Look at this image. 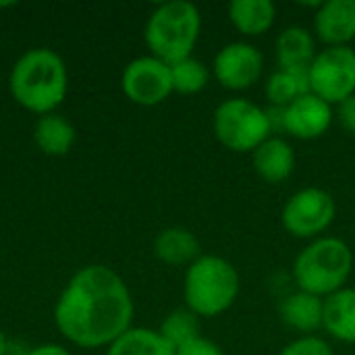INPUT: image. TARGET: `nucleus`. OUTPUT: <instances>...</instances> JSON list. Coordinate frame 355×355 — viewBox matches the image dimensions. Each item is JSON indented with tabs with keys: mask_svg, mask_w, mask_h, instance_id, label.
<instances>
[{
	"mask_svg": "<svg viewBox=\"0 0 355 355\" xmlns=\"http://www.w3.org/2000/svg\"><path fill=\"white\" fill-rule=\"evenodd\" d=\"M133 297L119 272L104 264L77 270L54 306L58 333L81 349L108 347L133 327Z\"/></svg>",
	"mask_w": 355,
	"mask_h": 355,
	"instance_id": "nucleus-1",
	"label": "nucleus"
},
{
	"mask_svg": "<svg viewBox=\"0 0 355 355\" xmlns=\"http://www.w3.org/2000/svg\"><path fill=\"white\" fill-rule=\"evenodd\" d=\"M8 89L19 106L37 116L56 112L69 92L67 62L52 48H29L8 73Z\"/></svg>",
	"mask_w": 355,
	"mask_h": 355,
	"instance_id": "nucleus-2",
	"label": "nucleus"
},
{
	"mask_svg": "<svg viewBox=\"0 0 355 355\" xmlns=\"http://www.w3.org/2000/svg\"><path fill=\"white\" fill-rule=\"evenodd\" d=\"M241 279L237 268L223 256L202 254L187 270L183 281L185 308L200 318L225 314L237 300Z\"/></svg>",
	"mask_w": 355,
	"mask_h": 355,
	"instance_id": "nucleus-3",
	"label": "nucleus"
},
{
	"mask_svg": "<svg viewBox=\"0 0 355 355\" xmlns=\"http://www.w3.org/2000/svg\"><path fill=\"white\" fill-rule=\"evenodd\" d=\"M202 31L200 8L189 0H171L158 4L144 29V40L152 56L175 64L189 58Z\"/></svg>",
	"mask_w": 355,
	"mask_h": 355,
	"instance_id": "nucleus-4",
	"label": "nucleus"
},
{
	"mask_svg": "<svg viewBox=\"0 0 355 355\" xmlns=\"http://www.w3.org/2000/svg\"><path fill=\"white\" fill-rule=\"evenodd\" d=\"M354 270V252L339 237H318L310 241L293 262V279L300 291L329 297L341 291Z\"/></svg>",
	"mask_w": 355,
	"mask_h": 355,
	"instance_id": "nucleus-5",
	"label": "nucleus"
},
{
	"mask_svg": "<svg viewBox=\"0 0 355 355\" xmlns=\"http://www.w3.org/2000/svg\"><path fill=\"white\" fill-rule=\"evenodd\" d=\"M216 139L231 152L252 154L272 135L266 108L248 98H229L220 102L212 119Z\"/></svg>",
	"mask_w": 355,
	"mask_h": 355,
	"instance_id": "nucleus-6",
	"label": "nucleus"
},
{
	"mask_svg": "<svg viewBox=\"0 0 355 355\" xmlns=\"http://www.w3.org/2000/svg\"><path fill=\"white\" fill-rule=\"evenodd\" d=\"M310 92L329 102L341 104L355 94V50L352 46H331L318 50L308 69Z\"/></svg>",
	"mask_w": 355,
	"mask_h": 355,
	"instance_id": "nucleus-7",
	"label": "nucleus"
},
{
	"mask_svg": "<svg viewBox=\"0 0 355 355\" xmlns=\"http://www.w3.org/2000/svg\"><path fill=\"white\" fill-rule=\"evenodd\" d=\"M337 216L335 198L320 187L295 191L283 206L281 220L289 235L297 239H318Z\"/></svg>",
	"mask_w": 355,
	"mask_h": 355,
	"instance_id": "nucleus-8",
	"label": "nucleus"
},
{
	"mask_svg": "<svg viewBox=\"0 0 355 355\" xmlns=\"http://www.w3.org/2000/svg\"><path fill=\"white\" fill-rule=\"evenodd\" d=\"M123 94L137 106H158L175 92L171 64L146 54L133 58L121 75Z\"/></svg>",
	"mask_w": 355,
	"mask_h": 355,
	"instance_id": "nucleus-9",
	"label": "nucleus"
},
{
	"mask_svg": "<svg viewBox=\"0 0 355 355\" xmlns=\"http://www.w3.org/2000/svg\"><path fill=\"white\" fill-rule=\"evenodd\" d=\"M264 71V54L250 42H231L223 46L212 62L214 79L231 92L250 89Z\"/></svg>",
	"mask_w": 355,
	"mask_h": 355,
	"instance_id": "nucleus-10",
	"label": "nucleus"
},
{
	"mask_svg": "<svg viewBox=\"0 0 355 355\" xmlns=\"http://www.w3.org/2000/svg\"><path fill=\"white\" fill-rule=\"evenodd\" d=\"M333 119V106L310 92L283 108V133L304 141L318 139L331 129Z\"/></svg>",
	"mask_w": 355,
	"mask_h": 355,
	"instance_id": "nucleus-11",
	"label": "nucleus"
},
{
	"mask_svg": "<svg viewBox=\"0 0 355 355\" xmlns=\"http://www.w3.org/2000/svg\"><path fill=\"white\" fill-rule=\"evenodd\" d=\"M314 35L324 48L355 40V0H327L314 12Z\"/></svg>",
	"mask_w": 355,
	"mask_h": 355,
	"instance_id": "nucleus-12",
	"label": "nucleus"
},
{
	"mask_svg": "<svg viewBox=\"0 0 355 355\" xmlns=\"http://www.w3.org/2000/svg\"><path fill=\"white\" fill-rule=\"evenodd\" d=\"M252 164L260 179L279 185L287 181L295 168L293 146L281 135H270L264 144H260L252 152Z\"/></svg>",
	"mask_w": 355,
	"mask_h": 355,
	"instance_id": "nucleus-13",
	"label": "nucleus"
},
{
	"mask_svg": "<svg viewBox=\"0 0 355 355\" xmlns=\"http://www.w3.org/2000/svg\"><path fill=\"white\" fill-rule=\"evenodd\" d=\"M154 254L166 266L189 268L202 256V245L193 231L185 227H166L154 239Z\"/></svg>",
	"mask_w": 355,
	"mask_h": 355,
	"instance_id": "nucleus-14",
	"label": "nucleus"
},
{
	"mask_svg": "<svg viewBox=\"0 0 355 355\" xmlns=\"http://www.w3.org/2000/svg\"><path fill=\"white\" fill-rule=\"evenodd\" d=\"M316 42H318L316 35L302 25L285 27L277 37L279 69H295V71L310 69L312 60L318 54Z\"/></svg>",
	"mask_w": 355,
	"mask_h": 355,
	"instance_id": "nucleus-15",
	"label": "nucleus"
},
{
	"mask_svg": "<svg viewBox=\"0 0 355 355\" xmlns=\"http://www.w3.org/2000/svg\"><path fill=\"white\" fill-rule=\"evenodd\" d=\"M279 314L289 329L304 333V337L314 335L316 331L322 329L324 300L297 289L281 302Z\"/></svg>",
	"mask_w": 355,
	"mask_h": 355,
	"instance_id": "nucleus-16",
	"label": "nucleus"
},
{
	"mask_svg": "<svg viewBox=\"0 0 355 355\" xmlns=\"http://www.w3.org/2000/svg\"><path fill=\"white\" fill-rule=\"evenodd\" d=\"M322 329L341 343H355V289L343 287L341 291L324 297Z\"/></svg>",
	"mask_w": 355,
	"mask_h": 355,
	"instance_id": "nucleus-17",
	"label": "nucleus"
},
{
	"mask_svg": "<svg viewBox=\"0 0 355 355\" xmlns=\"http://www.w3.org/2000/svg\"><path fill=\"white\" fill-rule=\"evenodd\" d=\"M75 139H77V131L73 123L58 112L42 114L33 125V141L46 156L69 154L71 148L75 146Z\"/></svg>",
	"mask_w": 355,
	"mask_h": 355,
	"instance_id": "nucleus-18",
	"label": "nucleus"
},
{
	"mask_svg": "<svg viewBox=\"0 0 355 355\" xmlns=\"http://www.w3.org/2000/svg\"><path fill=\"white\" fill-rule=\"evenodd\" d=\"M277 19V6L272 0H233L229 4V21L233 27L248 35H264Z\"/></svg>",
	"mask_w": 355,
	"mask_h": 355,
	"instance_id": "nucleus-19",
	"label": "nucleus"
},
{
	"mask_svg": "<svg viewBox=\"0 0 355 355\" xmlns=\"http://www.w3.org/2000/svg\"><path fill=\"white\" fill-rule=\"evenodd\" d=\"M177 349L158 333V329L131 327L114 339L104 355H175Z\"/></svg>",
	"mask_w": 355,
	"mask_h": 355,
	"instance_id": "nucleus-20",
	"label": "nucleus"
},
{
	"mask_svg": "<svg viewBox=\"0 0 355 355\" xmlns=\"http://www.w3.org/2000/svg\"><path fill=\"white\" fill-rule=\"evenodd\" d=\"M304 94H310V79L308 69L295 71V69H277L268 75L264 83V96L270 106L287 108L291 102L302 98Z\"/></svg>",
	"mask_w": 355,
	"mask_h": 355,
	"instance_id": "nucleus-21",
	"label": "nucleus"
},
{
	"mask_svg": "<svg viewBox=\"0 0 355 355\" xmlns=\"http://www.w3.org/2000/svg\"><path fill=\"white\" fill-rule=\"evenodd\" d=\"M158 333L177 349V347H181V345L202 337L200 335V316H196L187 308L173 310L171 314L164 316Z\"/></svg>",
	"mask_w": 355,
	"mask_h": 355,
	"instance_id": "nucleus-22",
	"label": "nucleus"
},
{
	"mask_svg": "<svg viewBox=\"0 0 355 355\" xmlns=\"http://www.w3.org/2000/svg\"><path fill=\"white\" fill-rule=\"evenodd\" d=\"M171 75H173V89L183 96L200 94L210 81L208 67L193 56L171 64Z\"/></svg>",
	"mask_w": 355,
	"mask_h": 355,
	"instance_id": "nucleus-23",
	"label": "nucleus"
},
{
	"mask_svg": "<svg viewBox=\"0 0 355 355\" xmlns=\"http://www.w3.org/2000/svg\"><path fill=\"white\" fill-rule=\"evenodd\" d=\"M279 355H335V352L322 337L306 335L285 345Z\"/></svg>",
	"mask_w": 355,
	"mask_h": 355,
	"instance_id": "nucleus-24",
	"label": "nucleus"
},
{
	"mask_svg": "<svg viewBox=\"0 0 355 355\" xmlns=\"http://www.w3.org/2000/svg\"><path fill=\"white\" fill-rule=\"evenodd\" d=\"M175 355H225V352L214 341H210L206 337H198V339L177 347Z\"/></svg>",
	"mask_w": 355,
	"mask_h": 355,
	"instance_id": "nucleus-25",
	"label": "nucleus"
},
{
	"mask_svg": "<svg viewBox=\"0 0 355 355\" xmlns=\"http://www.w3.org/2000/svg\"><path fill=\"white\" fill-rule=\"evenodd\" d=\"M337 116H339L343 129L355 135V94L349 96L347 100H343L341 104H337Z\"/></svg>",
	"mask_w": 355,
	"mask_h": 355,
	"instance_id": "nucleus-26",
	"label": "nucleus"
},
{
	"mask_svg": "<svg viewBox=\"0 0 355 355\" xmlns=\"http://www.w3.org/2000/svg\"><path fill=\"white\" fill-rule=\"evenodd\" d=\"M23 355H73L64 345L60 343H42L31 349H25Z\"/></svg>",
	"mask_w": 355,
	"mask_h": 355,
	"instance_id": "nucleus-27",
	"label": "nucleus"
},
{
	"mask_svg": "<svg viewBox=\"0 0 355 355\" xmlns=\"http://www.w3.org/2000/svg\"><path fill=\"white\" fill-rule=\"evenodd\" d=\"M0 355H8V339L0 329Z\"/></svg>",
	"mask_w": 355,
	"mask_h": 355,
	"instance_id": "nucleus-28",
	"label": "nucleus"
}]
</instances>
